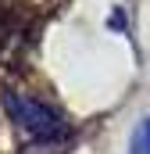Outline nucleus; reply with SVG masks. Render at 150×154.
I'll use <instances>...</instances> for the list:
<instances>
[{
    "label": "nucleus",
    "mask_w": 150,
    "mask_h": 154,
    "mask_svg": "<svg viewBox=\"0 0 150 154\" xmlns=\"http://www.w3.org/2000/svg\"><path fill=\"white\" fill-rule=\"evenodd\" d=\"M4 108H7V115L11 122L18 125V129H25L36 143L43 147H54V143H68V122L57 115L54 108H46L43 100H32V97H25V93H14V90H7L4 93Z\"/></svg>",
    "instance_id": "1"
},
{
    "label": "nucleus",
    "mask_w": 150,
    "mask_h": 154,
    "mask_svg": "<svg viewBox=\"0 0 150 154\" xmlns=\"http://www.w3.org/2000/svg\"><path fill=\"white\" fill-rule=\"evenodd\" d=\"M132 154H150V118L136 129V136H132Z\"/></svg>",
    "instance_id": "2"
}]
</instances>
